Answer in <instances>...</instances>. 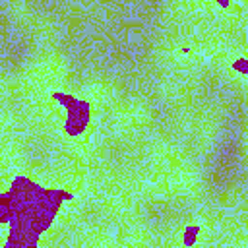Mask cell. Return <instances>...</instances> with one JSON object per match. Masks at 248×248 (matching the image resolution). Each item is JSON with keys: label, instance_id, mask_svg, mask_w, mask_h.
I'll list each match as a JSON object with an SVG mask.
<instances>
[{"label": "cell", "instance_id": "obj_1", "mask_svg": "<svg viewBox=\"0 0 248 248\" xmlns=\"http://www.w3.org/2000/svg\"><path fill=\"white\" fill-rule=\"evenodd\" d=\"M52 101L60 103L66 108L64 134L70 138L83 136L91 122V103L70 93H52Z\"/></svg>", "mask_w": 248, "mask_h": 248}, {"label": "cell", "instance_id": "obj_2", "mask_svg": "<svg viewBox=\"0 0 248 248\" xmlns=\"http://www.w3.org/2000/svg\"><path fill=\"white\" fill-rule=\"evenodd\" d=\"M14 213H16V203L10 196V192L0 194V225L10 223L14 219Z\"/></svg>", "mask_w": 248, "mask_h": 248}, {"label": "cell", "instance_id": "obj_3", "mask_svg": "<svg viewBox=\"0 0 248 248\" xmlns=\"http://www.w3.org/2000/svg\"><path fill=\"white\" fill-rule=\"evenodd\" d=\"M198 234H200V227L198 225H190L184 229V234H182V242L186 246H194L198 242Z\"/></svg>", "mask_w": 248, "mask_h": 248}, {"label": "cell", "instance_id": "obj_4", "mask_svg": "<svg viewBox=\"0 0 248 248\" xmlns=\"http://www.w3.org/2000/svg\"><path fill=\"white\" fill-rule=\"evenodd\" d=\"M232 70H236L238 74L246 76V72H248V62H246V58H238L236 62H232Z\"/></svg>", "mask_w": 248, "mask_h": 248}]
</instances>
